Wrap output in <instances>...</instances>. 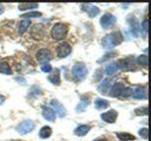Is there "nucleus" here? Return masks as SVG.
I'll return each instance as SVG.
<instances>
[{"label":"nucleus","instance_id":"obj_9","mask_svg":"<svg viewBox=\"0 0 151 141\" xmlns=\"http://www.w3.org/2000/svg\"><path fill=\"white\" fill-rule=\"evenodd\" d=\"M51 105H52V107L54 108V113H55L59 118H64V116L66 115V109L64 108V106H63L59 101H57L55 99H53V100L51 101Z\"/></svg>","mask_w":151,"mask_h":141},{"label":"nucleus","instance_id":"obj_31","mask_svg":"<svg viewBox=\"0 0 151 141\" xmlns=\"http://www.w3.org/2000/svg\"><path fill=\"white\" fill-rule=\"evenodd\" d=\"M139 135H140L144 140H146V139H147V128H142V129L139 130Z\"/></svg>","mask_w":151,"mask_h":141},{"label":"nucleus","instance_id":"obj_21","mask_svg":"<svg viewBox=\"0 0 151 141\" xmlns=\"http://www.w3.org/2000/svg\"><path fill=\"white\" fill-rule=\"evenodd\" d=\"M87 106H88V99H84V98H83V99L80 100V102L78 103L76 110H77L78 113H81V112H84V110L86 109Z\"/></svg>","mask_w":151,"mask_h":141},{"label":"nucleus","instance_id":"obj_20","mask_svg":"<svg viewBox=\"0 0 151 141\" xmlns=\"http://www.w3.org/2000/svg\"><path fill=\"white\" fill-rule=\"evenodd\" d=\"M109 101L107 100H104V99H97L94 101V106L97 109H104V108H107L109 107Z\"/></svg>","mask_w":151,"mask_h":141},{"label":"nucleus","instance_id":"obj_27","mask_svg":"<svg viewBox=\"0 0 151 141\" xmlns=\"http://www.w3.org/2000/svg\"><path fill=\"white\" fill-rule=\"evenodd\" d=\"M131 95H132V89L130 87H124V89L122 90V93L119 95V99H126Z\"/></svg>","mask_w":151,"mask_h":141},{"label":"nucleus","instance_id":"obj_32","mask_svg":"<svg viewBox=\"0 0 151 141\" xmlns=\"http://www.w3.org/2000/svg\"><path fill=\"white\" fill-rule=\"evenodd\" d=\"M147 25H149L147 19H144V20H143V22H142V28H143V31L145 32V34L147 33Z\"/></svg>","mask_w":151,"mask_h":141},{"label":"nucleus","instance_id":"obj_23","mask_svg":"<svg viewBox=\"0 0 151 141\" xmlns=\"http://www.w3.org/2000/svg\"><path fill=\"white\" fill-rule=\"evenodd\" d=\"M18 8L20 11H26V9H34L38 8V4H19Z\"/></svg>","mask_w":151,"mask_h":141},{"label":"nucleus","instance_id":"obj_35","mask_svg":"<svg viewBox=\"0 0 151 141\" xmlns=\"http://www.w3.org/2000/svg\"><path fill=\"white\" fill-rule=\"evenodd\" d=\"M2 12H4V7H2V6H0V14H1Z\"/></svg>","mask_w":151,"mask_h":141},{"label":"nucleus","instance_id":"obj_26","mask_svg":"<svg viewBox=\"0 0 151 141\" xmlns=\"http://www.w3.org/2000/svg\"><path fill=\"white\" fill-rule=\"evenodd\" d=\"M39 16H41V13H39V12H27V13L21 14V18L26 19V20L29 18H39Z\"/></svg>","mask_w":151,"mask_h":141},{"label":"nucleus","instance_id":"obj_34","mask_svg":"<svg viewBox=\"0 0 151 141\" xmlns=\"http://www.w3.org/2000/svg\"><path fill=\"white\" fill-rule=\"evenodd\" d=\"M4 101H5V96H2V95H1V96H0V105H2V103H4Z\"/></svg>","mask_w":151,"mask_h":141},{"label":"nucleus","instance_id":"obj_24","mask_svg":"<svg viewBox=\"0 0 151 141\" xmlns=\"http://www.w3.org/2000/svg\"><path fill=\"white\" fill-rule=\"evenodd\" d=\"M117 66H116V63H110V65H107L106 67H105V74L106 75H112V74H114L116 72H117Z\"/></svg>","mask_w":151,"mask_h":141},{"label":"nucleus","instance_id":"obj_1","mask_svg":"<svg viewBox=\"0 0 151 141\" xmlns=\"http://www.w3.org/2000/svg\"><path fill=\"white\" fill-rule=\"evenodd\" d=\"M122 40H123V36H122V33L120 32L110 33V34H107L103 39V46H104V48L110 49V48H113L114 46L119 45L122 42Z\"/></svg>","mask_w":151,"mask_h":141},{"label":"nucleus","instance_id":"obj_6","mask_svg":"<svg viewBox=\"0 0 151 141\" xmlns=\"http://www.w3.org/2000/svg\"><path fill=\"white\" fill-rule=\"evenodd\" d=\"M17 129L21 135H25V134H27V133H29V132H32L34 129V122L31 121V120H26V121L21 122L17 127Z\"/></svg>","mask_w":151,"mask_h":141},{"label":"nucleus","instance_id":"obj_17","mask_svg":"<svg viewBox=\"0 0 151 141\" xmlns=\"http://www.w3.org/2000/svg\"><path fill=\"white\" fill-rule=\"evenodd\" d=\"M48 81H50V82H52L53 85H59V83H60L59 69H54V70L48 75Z\"/></svg>","mask_w":151,"mask_h":141},{"label":"nucleus","instance_id":"obj_7","mask_svg":"<svg viewBox=\"0 0 151 141\" xmlns=\"http://www.w3.org/2000/svg\"><path fill=\"white\" fill-rule=\"evenodd\" d=\"M114 24H116V16L110 13H106L100 18V25L103 28H109Z\"/></svg>","mask_w":151,"mask_h":141},{"label":"nucleus","instance_id":"obj_2","mask_svg":"<svg viewBox=\"0 0 151 141\" xmlns=\"http://www.w3.org/2000/svg\"><path fill=\"white\" fill-rule=\"evenodd\" d=\"M66 34H67V26L63 22H58L55 25H53L52 29H51V36L57 40V41H60L63 39L66 38Z\"/></svg>","mask_w":151,"mask_h":141},{"label":"nucleus","instance_id":"obj_11","mask_svg":"<svg viewBox=\"0 0 151 141\" xmlns=\"http://www.w3.org/2000/svg\"><path fill=\"white\" fill-rule=\"evenodd\" d=\"M124 85L123 83H120V82H117V83H114V85H112L111 86V89H110V92H109V94L111 95V96H114V98H119V95H120V93H122V90L124 89Z\"/></svg>","mask_w":151,"mask_h":141},{"label":"nucleus","instance_id":"obj_25","mask_svg":"<svg viewBox=\"0 0 151 141\" xmlns=\"http://www.w3.org/2000/svg\"><path fill=\"white\" fill-rule=\"evenodd\" d=\"M0 73H4V74H11L12 73V70H11V68H9L7 62L0 61Z\"/></svg>","mask_w":151,"mask_h":141},{"label":"nucleus","instance_id":"obj_36","mask_svg":"<svg viewBox=\"0 0 151 141\" xmlns=\"http://www.w3.org/2000/svg\"><path fill=\"white\" fill-rule=\"evenodd\" d=\"M94 141H106L105 139H98V140H94Z\"/></svg>","mask_w":151,"mask_h":141},{"label":"nucleus","instance_id":"obj_13","mask_svg":"<svg viewBox=\"0 0 151 141\" xmlns=\"http://www.w3.org/2000/svg\"><path fill=\"white\" fill-rule=\"evenodd\" d=\"M83 8H84V11H86L88 13V15L91 18H93V16L99 14V8L97 6H94V5H88V4L87 5H83Z\"/></svg>","mask_w":151,"mask_h":141},{"label":"nucleus","instance_id":"obj_14","mask_svg":"<svg viewBox=\"0 0 151 141\" xmlns=\"http://www.w3.org/2000/svg\"><path fill=\"white\" fill-rule=\"evenodd\" d=\"M132 96L134 99H146L147 95H146V88L144 87H137L134 89V92L132 93Z\"/></svg>","mask_w":151,"mask_h":141},{"label":"nucleus","instance_id":"obj_18","mask_svg":"<svg viewBox=\"0 0 151 141\" xmlns=\"http://www.w3.org/2000/svg\"><path fill=\"white\" fill-rule=\"evenodd\" d=\"M51 134H52V128L48 127V126H44L39 132V136L41 139H47V137L51 136Z\"/></svg>","mask_w":151,"mask_h":141},{"label":"nucleus","instance_id":"obj_19","mask_svg":"<svg viewBox=\"0 0 151 141\" xmlns=\"http://www.w3.org/2000/svg\"><path fill=\"white\" fill-rule=\"evenodd\" d=\"M117 137L122 141H131V140H136V136L130 134V133H117Z\"/></svg>","mask_w":151,"mask_h":141},{"label":"nucleus","instance_id":"obj_22","mask_svg":"<svg viewBox=\"0 0 151 141\" xmlns=\"http://www.w3.org/2000/svg\"><path fill=\"white\" fill-rule=\"evenodd\" d=\"M31 25V21L29 20H26V19H24L20 24H19V28H18V31H19V33L20 34H22L27 28H28V26Z\"/></svg>","mask_w":151,"mask_h":141},{"label":"nucleus","instance_id":"obj_4","mask_svg":"<svg viewBox=\"0 0 151 141\" xmlns=\"http://www.w3.org/2000/svg\"><path fill=\"white\" fill-rule=\"evenodd\" d=\"M134 63H136V60L133 56H126L124 59H120L116 66L117 68H120L122 70H131L134 68Z\"/></svg>","mask_w":151,"mask_h":141},{"label":"nucleus","instance_id":"obj_8","mask_svg":"<svg viewBox=\"0 0 151 141\" xmlns=\"http://www.w3.org/2000/svg\"><path fill=\"white\" fill-rule=\"evenodd\" d=\"M71 53V46L67 42H61L57 47V55L58 58H66Z\"/></svg>","mask_w":151,"mask_h":141},{"label":"nucleus","instance_id":"obj_3","mask_svg":"<svg viewBox=\"0 0 151 141\" xmlns=\"http://www.w3.org/2000/svg\"><path fill=\"white\" fill-rule=\"evenodd\" d=\"M72 75L78 81L84 80L86 78V75H87V68H86L85 63H83V62L74 63V66L72 67Z\"/></svg>","mask_w":151,"mask_h":141},{"label":"nucleus","instance_id":"obj_10","mask_svg":"<svg viewBox=\"0 0 151 141\" xmlns=\"http://www.w3.org/2000/svg\"><path fill=\"white\" fill-rule=\"evenodd\" d=\"M117 116H118V113H117L116 110H113V109L107 110V112L100 114V118H101L105 122H107V123H113V122L116 121Z\"/></svg>","mask_w":151,"mask_h":141},{"label":"nucleus","instance_id":"obj_12","mask_svg":"<svg viewBox=\"0 0 151 141\" xmlns=\"http://www.w3.org/2000/svg\"><path fill=\"white\" fill-rule=\"evenodd\" d=\"M42 116L47 121H54L55 120V113L52 108L47 106H42Z\"/></svg>","mask_w":151,"mask_h":141},{"label":"nucleus","instance_id":"obj_33","mask_svg":"<svg viewBox=\"0 0 151 141\" xmlns=\"http://www.w3.org/2000/svg\"><path fill=\"white\" fill-rule=\"evenodd\" d=\"M100 73H101V69H98V70L96 72V78H94L96 80H99V79L101 78V75H100Z\"/></svg>","mask_w":151,"mask_h":141},{"label":"nucleus","instance_id":"obj_29","mask_svg":"<svg viewBox=\"0 0 151 141\" xmlns=\"http://www.w3.org/2000/svg\"><path fill=\"white\" fill-rule=\"evenodd\" d=\"M147 106H144L143 108H137L134 109V114L136 115H147Z\"/></svg>","mask_w":151,"mask_h":141},{"label":"nucleus","instance_id":"obj_30","mask_svg":"<svg viewBox=\"0 0 151 141\" xmlns=\"http://www.w3.org/2000/svg\"><path fill=\"white\" fill-rule=\"evenodd\" d=\"M41 70L45 72V73H50V72H52V66L48 65V63H45V65L41 66Z\"/></svg>","mask_w":151,"mask_h":141},{"label":"nucleus","instance_id":"obj_16","mask_svg":"<svg viewBox=\"0 0 151 141\" xmlns=\"http://www.w3.org/2000/svg\"><path fill=\"white\" fill-rule=\"evenodd\" d=\"M111 83H112V80H110V79L103 80V81L100 82L99 87H98L99 92H100V93H103V94H106V93H107V89L111 87Z\"/></svg>","mask_w":151,"mask_h":141},{"label":"nucleus","instance_id":"obj_28","mask_svg":"<svg viewBox=\"0 0 151 141\" xmlns=\"http://www.w3.org/2000/svg\"><path fill=\"white\" fill-rule=\"evenodd\" d=\"M136 62L138 63V65H140V66H143V67H147V55H140V56H138L137 58V60H136Z\"/></svg>","mask_w":151,"mask_h":141},{"label":"nucleus","instance_id":"obj_15","mask_svg":"<svg viewBox=\"0 0 151 141\" xmlns=\"http://www.w3.org/2000/svg\"><path fill=\"white\" fill-rule=\"evenodd\" d=\"M90 129H91L90 126H87V125H80V126H78L74 129V134L78 135V136H84V135H86L90 132Z\"/></svg>","mask_w":151,"mask_h":141},{"label":"nucleus","instance_id":"obj_5","mask_svg":"<svg viewBox=\"0 0 151 141\" xmlns=\"http://www.w3.org/2000/svg\"><path fill=\"white\" fill-rule=\"evenodd\" d=\"M37 60H38L40 63H42V65L50 62V61L52 60L51 52H50L48 49H46V48H42V49L38 51V53H37Z\"/></svg>","mask_w":151,"mask_h":141}]
</instances>
